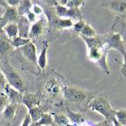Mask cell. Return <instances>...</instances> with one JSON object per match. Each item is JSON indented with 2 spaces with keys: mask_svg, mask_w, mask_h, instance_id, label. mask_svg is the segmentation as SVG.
Listing matches in <instances>:
<instances>
[{
  "mask_svg": "<svg viewBox=\"0 0 126 126\" xmlns=\"http://www.w3.org/2000/svg\"><path fill=\"white\" fill-rule=\"evenodd\" d=\"M63 78L53 72L42 79L39 89L41 105L46 112H55V109L64 106L63 97Z\"/></svg>",
  "mask_w": 126,
  "mask_h": 126,
  "instance_id": "cell-1",
  "label": "cell"
},
{
  "mask_svg": "<svg viewBox=\"0 0 126 126\" xmlns=\"http://www.w3.org/2000/svg\"><path fill=\"white\" fill-rule=\"evenodd\" d=\"M88 48V58L90 61L97 64L106 75L110 74L107 65V53L109 48L105 40V36H95L93 38L80 37Z\"/></svg>",
  "mask_w": 126,
  "mask_h": 126,
  "instance_id": "cell-2",
  "label": "cell"
},
{
  "mask_svg": "<svg viewBox=\"0 0 126 126\" xmlns=\"http://www.w3.org/2000/svg\"><path fill=\"white\" fill-rule=\"evenodd\" d=\"M63 97L66 105H74L77 107H86L88 109V105L94 95L93 93L87 91L75 86H64L63 88Z\"/></svg>",
  "mask_w": 126,
  "mask_h": 126,
  "instance_id": "cell-3",
  "label": "cell"
},
{
  "mask_svg": "<svg viewBox=\"0 0 126 126\" xmlns=\"http://www.w3.org/2000/svg\"><path fill=\"white\" fill-rule=\"evenodd\" d=\"M0 69L7 83L22 93L28 91L26 79L17 70L10 64L9 59H0Z\"/></svg>",
  "mask_w": 126,
  "mask_h": 126,
  "instance_id": "cell-4",
  "label": "cell"
},
{
  "mask_svg": "<svg viewBox=\"0 0 126 126\" xmlns=\"http://www.w3.org/2000/svg\"><path fill=\"white\" fill-rule=\"evenodd\" d=\"M88 109L101 114L105 121L113 124V120L116 118V110L113 109L110 102L105 94L94 95V97L89 101Z\"/></svg>",
  "mask_w": 126,
  "mask_h": 126,
  "instance_id": "cell-5",
  "label": "cell"
},
{
  "mask_svg": "<svg viewBox=\"0 0 126 126\" xmlns=\"http://www.w3.org/2000/svg\"><path fill=\"white\" fill-rule=\"evenodd\" d=\"M48 26H49V23H48V19L46 17L43 16L42 18H39L37 21L30 25L28 38L31 41L41 38V36H42L45 33Z\"/></svg>",
  "mask_w": 126,
  "mask_h": 126,
  "instance_id": "cell-6",
  "label": "cell"
},
{
  "mask_svg": "<svg viewBox=\"0 0 126 126\" xmlns=\"http://www.w3.org/2000/svg\"><path fill=\"white\" fill-rule=\"evenodd\" d=\"M19 105L15 104L9 103L5 107L4 111L2 112L0 117V124L5 126H11L16 120V115L18 112Z\"/></svg>",
  "mask_w": 126,
  "mask_h": 126,
  "instance_id": "cell-7",
  "label": "cell"
},
{
  "mask_svg": "<svg viewBox=\"0 0 126 126\" xmlns=\"http://www.w3.org/2000/svg\"><path fill=\"white\" fill-rule=\"evenodd\" d=\"M105 42L107 44V46L110 49H115L117 51L121 53L122 56H125L126 51H125V46H124V42L120 34L118 33H112L107 36H105Z\"/></svg>",
  "mask_w": 126,
  "mask_h": 126,
  "instance_id": "cell-8",
  "label": "cell"
},
{
  "mask_svg": "<svg viewBox=\"0 0 126 126\" xmlns=\"http://www.w3.org/2000/svg\"><path fill=\"white\" fill-rule=\"evenodd\" d=\"M55 12L57 16L60 18H68V19H82V15L80 12V9H74V8H68L67 6L58 5L54 8Z\"/></svg>",
  "mask_w": 126,
  "mask_h": 126,
  "instance_id": "cell-9",
  "label": "cell"
},
{
  "mask_svg": "<svg viewBox=\"0 0 126 126\" xmlns=\"http://www.w3.org/2000/svg\"><path fill=\"white\" fill-rule=\"evenodd\" d=\"M20 16L17 11V8L15 7H7L4 9L3 14L0 17V24L3 26V27L10 24V23H17L19 20Z\"/></svg>",
  "mask_w": 126,
  "mask_h": 126,
  "instance_id": "cell-10",
  "label": "cell"
},
{
  "mask_svg": "<svg viewBox=\"0 0 126 126\" xmlns=\"http://www.w3.org/2000/svg\"><path fill=\"white\" fill-rule=\"evenodd\" d=\"M4 91L8 96L9 102L11 104H15V105H23V99H24V93L20 92L19 90L12 88L11 85L8 83L6 84L4 88Z\"/></svg>",
  "mask_w": 126,
  "mask_h": 126,
  "instance_id": "cell-11",
  "label": "cell"
},
{
  "mask_svg": "<svg viewBox=\"0 0 126 126\" xmlns=\"http://www.w3.org/2000/svg\"><path fill=\"white\" fill-rule=\"evenodd\" d=\"M4 34L0 35V59H8L14 49L11 45V40Z\"/></svg>",
  "mask_w": 126,
  "mask_h": 126,
  "instance_id": "cell-12",
  "label": "cell"
},
{
  "mask_svg": "<svg viewBox=\"0 0 126 126\" xmlns=\"http://www.w3.org/2000/svg\"><path fill=\"white\" fill-rule=\"evenodd\" d=\"M63 108H64L65 115L68 117V119L71 121V122L73 123L74 126H80V125H82V124H84L85 122L87 121L86 118H85L81 113L73 111L69 107L68 105H64Z\"/></svg>",
  "mask_w": 126,
  "mask_h": 126,
  "instance_id": "cell-13",
  "label": "cell"
},
{
  "mask_svg": "<svg viewBox=\"0 0 126 126\" xmlns=\"http://www.w3.org/2000/svg\"><path fill=\"white\" fill-rule=\"evenodd\" d=\"M41 97L38 93H30V92H26L24 93V99H23V105L28 109H30L34 106L41 105Z\"/></svg>",
  "mask_w": 126,
  "mask_h": 126,
  "instance_id": "cell-14",
  "label": "cell"
},
{
  "mask_svg": "<svg viewBox=\"0 0 126 126\" xmlns=\"http://www.w3.org/2000/svg\"><path fill=\"white\" fill-rule=\"evenodd\" d=\"M105 6L116 13H124L126 12V0H107Z\"/></svg>",
  "mask_w": 126,
  "mask_h": 126,
  "instance_id": "cell-15",
  "label": "cell"
},
{
  "mask_svg": "<svg viewBox=\"0 0 126 126\" xmlns=\"http://www.w3.org/2000/svg\"><path fill=\"white\" fill-rule=\"evenodd\" d=\"M48 44L47 42H42V50L40 54L38 55V66L41 69V71L43 72L47 67V51H48Z\"/></svg>",
  "mask_w": 126,
  "mask_h": 126,
  "instance_id": "cell-16",
  "label": "cell"
},
{
  "mask_svg": "<svg viewBox=\"0 0 126 126\" xmlns=\"http://www.w3.org/2000/svg\"><path fill=\"white\" fill-rule=\"evenodd\" d=\"M29 126H56L52 112H45L42 119L37 122H31Z\"/></svg>",
  "mask_w": 126,
  "mask_h": 126,
  "instance_id": "cell-17",
  "label": "cell"
},
{
  "mask_svg": "<svg viewBox=\"0 0 126 126\" xmlns=\"http://www.w3.org/2000/svg\"><path fill=\"white\" fill-rule=\"evenodd\" d=\"M3 30H4L5 35L10 40L19 36V27H18L17 23H10V24L6 25L3 28Z\"/></svg>",
  "mask_w": 126,
  "mask_h": 126,
  "instance_id": "cell-18",
  "label": "cell"
},
{
  "mask_svg": "<svg viewBox=\"0 0 126 126\" xmlns=\"http://www.w3.org/2000/svg\"><path fill=\"white\" fill-rule=\"evenodd\" d=\"M27 111H28L27 114L30 116L32 122H37V121H39L42 119L43 114L46 112V111L43 109V107H42V105L34 106V107L30 108V109H28Z\"/></svg>",
  "mask_w": 126,
  "mask_h": 126,
  "instance_id": "cell-19",
  "label": "cell"
},
{
  "mask_svg": "<svg viewBox=\"0 0 126 126\" xmlns=\"http://www.w3.org/2000/svg\"><path fill=\"white\" fill-rule=\"evenodd\" d=\"M33 3L31 0H22L20 4L17 7V11L20 17H26L28 12H30L32 10Z\"/></svg>",
  "mask_w": 126,
  "mask_h": 126,
  "instance_id": "cell-20",
  "label": "cell"
},
{
  "mask_svg": "<svg viewBox=\"0 0 126 126\" xmlns=\"http://www.w3.org/2000/svg\"><path fill=\"white\" fill-rule=\"evenodd\" d=\"M54 115L55 124L58 126H74L68 117L65 115V113H58V112H52Z\"/></svg>",
  "mask_w": 126,
  "mask_h": 126,
  "instance_id": "cell-21",
  "label": "cell"
},
{
  "mask_svg": "<svg viewBox=\"0 0 126 126\" xmlns=\"http://www.w3.org/2000/svg\"><path fill=\"white\" fill-rule=\"evenodd\" d=\"M30 42H32L29 38H24L21 36H17V37L13 38L11 40V45L12 47L15 48V49H20L21 47L26 45L27 43H29Z\"/></svg>",
  "mask_w": 126,
  "mask_h": 126,
  "instance_id": "cell-22",
  "label": "cell"
},
{
  "mask_svg": "<svg viewBox=\"0 0 126 126\" xmlns=\"http://www.w3.org/2000/svg\"><path fill=\"white\" fill-rule=\"evenodd\" d=\"M79 36L80 37H86V38H93L95 36H97V33L94 30V28L89 25V23L87 22Z\"/></svg>",
  "mask_w": 126,
  "mask_h": 126,
  "instance_id": "cell-23",
  "label": "cell"
},
{
  "mask_svg": "<svg viewBox=\"0 0 126 126\" xmlns=\"http://www.w3.org/2000/svg\"><path fill=\"white\" fill-rule=\"evenodd\" d=\"M10 102H9V99H8V96L5 93L4 89H0V117H1L2 112L4 111L5 107Z\"/></svg>",
  "mask_w": 126,
  "mask_h": 126,
  "instance_id": "cell-24",
  "label": "cell"
},
{
  "mask_svg": "<svg viewBox=\"0 0 126 126\" xmlns=\"http://www.w3.org/2000/svg\"><path fill=\"white\" fill-rule=\"evenodd\" d=\"M116 120L123 126H126V109L116 110Z\"/></svg>",
  "mask_w": 126,
  "mask_h": 126,
  "instance_id": "cell-25",
  "label": "cell"
},
{
  "mask_svg": "<svg viewBox=\"0 0 126 126\" xmlns=\"http://www.w3.org/2000/svg\"><path fill=\"white\" fill-rule=\"evenodd\" d=\"M86 23H87V22L84 21L83 19H80V20H77V21L74 22V26H73V30H74V33H77V34L80 35V33H81L83 27H84L85 25H86Z\"/></svg>",
  "mask_w": 126,
  "mask_h": 126,
  "instance_id": "cell-26",
  "label": "cell"
},
{
  "mask_svg": "<svg viewBox=\"0 0 126 126\" xmlns=\"http://www.w3.org/2000/svg\"><path fill=\"white\" fill-rule=\"evenodd\" d=\"M87 0H69L67 7L68 8H74V9H80L82 6L85 5Z\"/></svg>",
  "mask_w": 126,
  "mask_h": 126,
  "instance_id": "cell-27",
  "label": "cell"
},
{
  "mask_svg": "<svg viewBox=\"0 0 126 126\" xmlns=\"http://www.w3.org/2000/svg\"><path fill=\"white\" fill-rule=\"evenodd\" d=\"M31 11L36 16L43 15V13H44V11H43V9H42V8L40 5H38V4H33V6H32Z\"/></svg>",
  "mask_w": 126,
  "mask_h": 126,
  "instance_id": "cell-28",
  "label": "cell"
},
{
  "mask_svg": "<svg viewBox=\"0 0 126 126\" xmlns=\"http://www.w3.org/2000/svg\"><path fill=\"white\" fill-rule=\"evenodd\" d=\"M49 8H55L57 6L60 5L59 4V0H42Z\"/></svg>",
  "mask_w": 126,
  "mask_h": 126,
  "instance_id": "cell-29",
  "label": "cell"
},
{
  "mask_svg": "<svg viewBox=\"0 0 126 126\" xmlns=\"http://www.w3.org/2000/svg\"><path fill=\"white\" fill-rule=\"evenodd\" d=\"M31 118H30V116L28 115V114H26L25 117H24V120L22 121L21 123V126H29L31 124Z\"/></svg>",
  "mask_w": 126,
  "mask_h": 126,
  "instance_id": "cell-30",
  "label": "cell"
},
{
  "mask_svg": "<svg viewBox=\"0 0 126 126\" xmlns=\"http://www.w3.org/2000/svg\"><path fill=\"white\" fill-rule=\"evenodd\" d=\"M6 1H7V3H8V5H9V6L17 8V7H18V5L20 4V2H21L22 0H6Z\"/></svg>",
  "mask_w": 126,
  "mask_h": 126,
  "instance_id": "cell-31",
  "label": "cell"
},
{
  "mask_svg": "<svg viewBox=\"0 0 126 126\" xmlns=\"http://www.w3.org/2000/svg\"><path fill=\"white\" fill-rule=\"evenodd\" d=\"M121 73L122 74L126 73V55L123 56V62L121 63Z\"/></svg>",
  "mask_w": 126,
  "mask_h": 126,
  "instance_id": "cell-32",
  "label": "cell"
},
{
  "mask_svg": "<svg viewBox=\"0 0 126 126\" xmlns=\"http://www.w3.org/2000/svg\"><path fill=\"white\" fill-rule=\"evenodd\" d=\"M0 7L5 9L7 7H9V5H8V3H7L6 0H0Z\"/></svg>",
  "mask_w": 126,
  "mask_h": 126,
  "instance_id": "cell-33",
  "label": "cell"
},
{
  "mask_svg": "<svg viewBox=\"0 0 126 126\" xmlns=\"http://www.w3.org/2000/svg\"><path fill=\"white\" fill-rule=\"evenodd\" d=\"M113 126H123V125H122V124H121L119 121L116 120V118H115V119L113 120Z\"/></svg>",
  "mask_w": 126,
  "mask_h": 126,
  "instance_id": "cell-34",
  "label": "cell"
},
{
  "mask_svg": "<svg viewBox=\"0 0 126 126\" xmlns=\"http://www.w3.org/2000/svg\"><path fill=\"white\" fill-rule=\"evenodd\" d=\"M69 0H59V4L62 6H67Z\"/></svg>",
  "mask_w": 126,
  "mask_h": 126,
  "instance_id": "cell-35",
  "label": "cell"
},
{
  "mask_svg": "<svg viewBox=\"0 0 126 126\" xmlns=\"http://www.w3.org/2000/svg\"><path fill=\"white\" fill-rule=\"evenodd\" d=\"M3 26L0 24V35H2V34H4V30H3Z\"/></svg>",
  "mask_w": 126,
  "mask_h": 126,
  "instance_id": "cell-36",
  "label": "cell"
},
{
  "mask_svg": "<svg viewBox=\"0 0 126 126\" xmlns=\"http://www.w3.org/2000/svg\"><path fill=\"white\" fill-rule=\"evenodd\" d=\"M123 75H124V76H125V77H126V73H125V74H123Z\"/></svg>",
  "mask_w": 126,
  "mask_h": 126,
  "instance_id": "cell-37",
  "label": "cell"
},
{
  "mask_svg": "<svg viewBox=\"0 0 126 126\" xmlns=\"http://www.w3.org/2000/svg\"><path fill=\"white\" fill-rule=\"evenodd\" d=\"M112 126H113V125H112Z\"/></svg>",
  "mask_w": 126,
  "mask_h": 126,
  "instance_id": "cell-38",
  "label": "cell"
}]
</instances>
